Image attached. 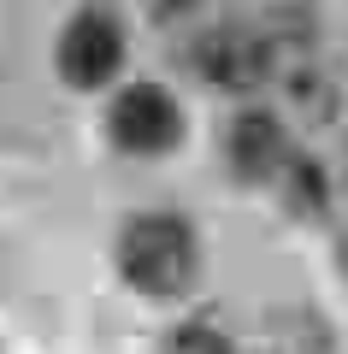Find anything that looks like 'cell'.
<instances>
[{"label":"cell","mask_w":348,"mask_h":354,"mask_svg":"<svg viewBox=\"0 0 348 354\" xmlns=\"http://www.w3.org/2000/svg\"><path fill=\"white\" fill-rule=\"evenodd\" d=\"M118 272L136 295H183L201 272L195 230L177 213H142L118 230Z\"/></svg>","instance_id":"6da1fadb"},{"label":"cell","mask_w":348,"mask_h":354,"mask_svg":"<svg viewBox=\"0 0 348 354\" xmlns=\"http://www.w3.org/2000/svg\"><path fill=\"white\" fill-rule=\"evenodd\" d=\"M125 65V24L107 6H83L59 36V77L71 88H100Z\"/></svg>","instance_id":"7a4b0ae2"},{"label":"cell","mask_w":348,"mask_h":354,"mask_svg":"<svg viewBox=\"0 0 348 354\" xmlns=\"http://www.w3.org/2000/svg\"><path fill=\"white\" fill-rule=\"evenodd\" d=\"M277 65V48L272 36H260V30H242V24H219L207 30V36L195 41V71L207 77L212 88H260L266 77H272Z\"/></svg>","instance_id":"3957f363"},{"label":"cell","mask_w":348,"mask_h":354,"mask_svg":"<svg viewBox=\"0 0 348 354\" xmlns=\"http://www.w3.org/2000/svg\"><path fill=\"white\" fill-rule=\"evenodd\" d=\"M107 130H112V142L125 153H165V148H177V136H183V113H177V101L165 95L160 83H130L118 101H112V113H107Z\"/></svg>","instance_id":"277c9868"},{"label":"cell","mask_w":348,"mask_h":354,"mask_svg":"<svg viewBox=\"0 0 348 354\" xmlns=\"http://www.w3.org/2000/svg\"><path fill=\"white\" fill-rule=\"evenodd\" d=\"M224 153H230V171L237 177L272 183V177L284 171V160H289V136H284V124H277L272 113H242L224 130Z\"/></svg>","instance_id":"5b68a950"},{"label":"cell","mask_w":348,"mask_h":354,"mask_svg":"<svg viewBox=\"0 0 348 354\" xmlns=\"http://www.w3.org/2000/svg\"><path fill=\"white\" fill-rule=\"evenodd\" d=\"M254 354H336V342L313 307H277V313H266Z\"/></svg>","instance_id":"8992f818"},{"label":"cell","mask_w":348,"mask_h":354,"mask_svg":"<svg viewBox=\"0 0 348 354\" xmlns=\"http://www.w3.org/2000/svg\"><path fill=\"white\" fill-rule=\"evenodd\" d=\"M160 354H242V348H237V337H230L219 319L201 313V319H183V325L165 330Z\"/></svg>","instance_id":"52a82bcc"},{"label":"cell","mask_w":348,"mask_h":354,"mask_svg":"<svg viewBox=\"0 0 348 354\" xmlns=\"http://www.w3.org/2000/svg\"><path fill=\"white\" fill-rule=\"evenodd\" d=\"M277 183H284V201L295 207V213H319L324 207V177H319L313 160H295V153H289L284 171H277Z\"/></svg>","instance_id":"ba28073f"},{"label":"cell","mask_w":348,"mask_h":354,"mask_svg":"<svg viewBox=\"0 0 348 354\" xmlns=\"http://www.w3.org/2000/svg\"><path fill=\"white\" fill-rule=\"evenodd\" d=\"M154 12H165V18H177V12H189V6H195V0H148Z\"/></svg>","instance_id":"9c48e42d"},{"label":"cell","mask_w":348,"mask_h":354,"mask_svg":"<svg viewBox=\"0 0 348 354\" xmlns=\"http://www.w3.org/2000/svg\"><path fill=\"white\" fill-rule=\"evenodd\" d=\"M336 260H342V278H348V236H342V248H336Z\"/></svg>","instance_id":"30bf717a"}]
</instances>
